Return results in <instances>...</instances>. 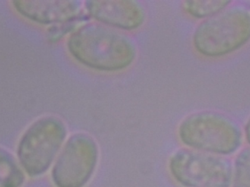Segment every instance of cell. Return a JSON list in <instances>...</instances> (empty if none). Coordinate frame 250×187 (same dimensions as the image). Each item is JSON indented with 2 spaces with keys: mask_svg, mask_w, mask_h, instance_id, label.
<instances>
[{
  "mask_svg": "<svg viewBox=\"0 0 250 187\" xmlns=\"http://www.w3.org/2000/svg\"><path fill=\"white\" fill-rule=\"evenodd\" d=\"M67 48L77 62L103 73L123 71L137 57L133 41L125 34L99 23H84L69 36Z\"/></svg>",
  "mask_w": 250,
  "mask_h": 187,
  "instance_id": "6da1fadb",
  "label": "cell"
},
{
  "mask_svg": "<svg viewBox=\"0 0 250 187\" xmlns=\"http://www.w3.org/2000/svg\"><path fill=\"white\" fill-rule=\"evenodd\" d=\"M192 41L195 51L206 58H223L240 51L250 42V7L231 4L203 21Z\"/></svg>",
  "mask_w": 250,
  "mask_h": 187,
  "instance_id": "7a4b0ae2",
  "label": "cell"
},
{
  "mask_svg": "<svg viewBox=\"0 0 250 187\" xmlns=\"http://www.w3.org/2000/svg\"><path fill=\"white\" fill-rule=\"evenodd\" d=\"M178 135L188 148L222 157L234 154L243 141V133L237 122L214 110L188 115L181 122Z\"/></svg>",
  "mask_w": 250,
  "mask_h": 187,
  "instance_id": "3957f363",
  "label": "cell"
},
{
  "mask_svg": "<svg viewBox=\"0 0 250 187\" xmlns=\"http://www.w3.org/2000/svg\"><path fill=\"white\" fill-rule=\"evenodd\" d=\"M67 129L60 118L47 116L34 122L18 144V160L30 178L45 174L65 143Z\"/></svg>",
  "mask_w": 250,
  "mask_h": 187,
  "instance_id": "277c9868",
  "label": "cell"
},
{
  "mask_svg": "<svg viewBox=\"0 0 250 187\" xmlns=\"http://www.w3.org/2000/svg\"><path fill=\"white\" fill-rule=\"evenodd\" d=\"M169 171L184 187H230L233 163L226 157L189 148H180L170 157Z\"/></svg>",
  "mask_w": 250,
  "mask_h": 187,
  "instance_id": "5b68a950",
  "label": "cell"
},
{
  "mask_svg": "<svg viewBox=\"0 0 250 187\" xmlns=\"http://www.w3.org/2000/svg\"><path fill=\"white\" fill-rule=\"evenodd\" d=\"M99 148L95 138L76 132L64 143L57 156L51 181L55 187H86L93 177L99 161Z\"/></svg>",
  "mask_w": 250,
  "mask_h": 187,
  "instance_id": "8992f818",
  "label": "cell"
},
{
  "mask_svg": "<svg viewBox=\"0 0 250 187\" xmlns=\"http://www.w3.org/2000/svg\"><path fill=\"white\" fill-rule=\"evenodd\" d=\"M83 8L97 23L117 30H136L146 21L144 7L135 1L89 0L83 2Z\"/></svg>",
  "mask_w": 250,
  "mask_h": 187,
  "instance_id": "52a82bcc",
  "label": "cell"
},
{
  "mask_svg": "<svg viewBox=\"0 0 250 187\" xmlns=\"http://www.w3.org/2000/svg\"><path fill=\"white\" fill-rule=\"evenodd\" d=\"M16 8L33 21L44 25H57L89 18L83 13L81 1H17Z\"/></svg>",
  "mask_w": 250,
  "mask_h": 187,
  "instance_id": "ba28073f",
  "label": "cell"
},
{
  "mask_svg": "<svg viewBox=\"0 0 250 187\" xmlns=\"http://www.w3.org/2000/svg\"><path fill=\"white\" fill-rule=\"evenodd\" d=\"M26 177L17 160L0 147V187H22Z\"/></svg>",
  "mask_w": 250,
  "mask_h": 187,
  "instance_id": "9c48e42d",
  "label": "cell"
},
{
  "mask_svg": "<svg viewBox=\"0 0 250 187\" xmlns=\"http://www.w3.org/2000/svg\"><path fill=\"white\" fill-rule=\"evenodd\" d=\"M233 1L229 0H187L182 2L184 11L195 19L203 21L221 13Z\"/></svg>",
  "mask_w": 250,
  "mask_h": 187,
  "instance_id": "30bf717a",
  "label": "cell"
},
{
  "mask_svg": "<svg viewBox=\"0 0 250 187\" xmlns=\"http://www.w3.org/2000/svg\"><path fill=\"white\" fill-rule=\"evenodd\" d=\"M232 187H250V147L236 156L233 164Z\"/></svg>",
  "mask_w": 250,
  "mask_h": 187,
  "instance_id": "8fae6325",
  "label": "cell"
},
{
  "mask_svg": "<svg viewBox=\"0 0 250 187\" xmlns=\"http://www.w3.org/2000/svg\"><path fill=\"white\" fill-rule=\"evenodd\" d=\"M245 138L250 146V117L245 126Z\"/></svg>",
  "mask_w": 250,
  "mask_h": 187,
  "instance_id": "7c38bea8",
  "label": "cell"
}]
</instances>
